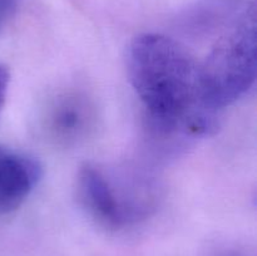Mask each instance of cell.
I'll use <instances>...</instances> for the list:
<instances>
[{"mask_svg": "<svg viewBox=\"0 0 257 256\" xmlns=\"http://www.w3.org/2000/svg\"><path fill=\"white\" fill-rule=\"evenodd\" d=\"M128 74L158 133L211 130L213 114L201 102L198 63L181 43L161 34L138 35L128 50Z\"/></svg>", "mask_w": 257, "mask_h": 256, "instance_id": "obj_1", "label": "cell"}, {"mask_svg": "<svg viewBox=\"0 0 257 256\" xmlns=\"http://www.w3.org/2000/svg\"><path fill=\"white\" fill-rule=\"evenodd\" d=\"M255 7L222 35L198 64L201 102L211 114L246 94L256 80Z\"/></svg>", "mask_w": 257, "mask_h": 256, "instance_id": "obj_2", "label": "cell"}, {"mask_svg": "<svg viewBox=\"0 0 257 256\" xmlns=\"http://www.w3.org/2000/svg\"><path fill=\"white\" fill-rule=\"evenodd\" d=\"M78 187L88 212L110 228L135 225L156 206L155 188L150 183L140 178L123 180L97 165L88 163L80 168Z\"/></svg>", "mask_w": 257, "mask_h": 256, "instance_id": "obj_3", "label": "cell"}, {"mask_svg": "<svg viewBox=\"0 0 257 256\" xmlns=\"http://www.w3.org/2000/svg\"><path fill=\"white\" fill-rule=\"evenodd\" d=\"M43 175L37 160L0 146V215L23 205Z\"/></svg>", "mask_w": 257, "mask_h": 256, "instance_id": "obj_4", "label": "cell"}, {"mask_svg": "<svg viewBox=\"0 0 257 256\" xmlns=\"http://www.w3.org/2000/svg\"><path fill=\"white\" fill-rule=\"evenodd\" d=\"M49 128L62 141H75L89 127L92 114L88 103L77 95L59 98L49 113Z\"/></svg>", "mask_w": 257, "mask_h": 256, "instance_id": "obj_5", "label": "cell"}, {"mask_svg": "<svg viewBox=\"0 0 257 256\" xmlns=\"http://www.w3.org/2000/svg\"><path fill=\"white\" fill-rule=\"evenodd\" d=\"M20 0H0V25L15 13Z\"/></svg>", "mask_w": 257, "mask_h": 256, "instance_id": "obj_6", "label": "cell"}, {"mask_svg": "<svg viewBox=\"0 0 257 256\" xmlns=\"http://www.w3.org/2000/svg\"><path fill=\"white\" fill-rule=\"evenodd\" d=\"M9 83H10L9 70H8V68H5L4 65H0V113H2L5 99H7V93H8Z\"/></svg>", "mask_w": 257, "mask_h": 256, "instance_id": "obj_7", "label": "cell"}, {"mask_svg": "<svg viewBox=\"0 0 257 256\" xmlns=\"http://www.w3.org/2000/svg\"><path fill=\"white\" fill-rule=\"evenodd\" d=\"M222 256H241V255H238V253H225V255Z\"/></svg>", "mask_w": 257, "mask_h": 256, "instance_id": "obj_8", "label": "cell"}]
</instances>
